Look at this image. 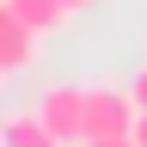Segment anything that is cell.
Returning <instances> with one entry per match:
<instances>
[{
    "label": "cell",
    "mask_w": 147,
    "mask_h": 147,
    "mask_svg": "<svg viewBox=\"0 0 147 147\" xmlns=\"http://www.w3.org/2000/svg\"><path fill=\"white\" fill-rule=\"evenodd\" d=\"M141 104L129 86H86V141H110V135H135Z\"/></svg>",
    "instance_id": "obj_1"
},
{
    "label": "cell",
    "mask_w": 147,
    "mask_h": 147,
    "mask_svg": "<svg viewBox=\"0 0 147 147\" xmlns=\"http://www.w3.org/2000/svg\"><path fill=\"white\" fill-rule=\"evenodd\" d=\"M37 117H43L61 141H86V86H67V80L43 86V98H37Z\"/></svg>",
    "instance_id": "obj_2"
},
{
    "label": "cell",
    "mask_w": 147,
    "mask_h": 147,
    "mask_svg": "<svg viewBox=\"0 0 147 147\" xmlns=\"http://www.w3.org/2000/svg\"><path fill=\"white\" fill-rule=\"evenodd\" d=\"M31 43H37V31H31L18 12H6V6H0V74L31 67Z\"/></svg>",
    "instance_id": "obj_3"
},
{
    "label": "cell",
    "mask_w": 147,
    "mask_h": 147,
    "mask_svg": "<svg viewBox=\"0 0 147 147\" xmlns=\"http://www.w3.org/2000/svg\"><path fill=\"white\" fill-rule=\"evenodd\" d=\"M0 141H6V147H67L43 117H37V110H12L6 129H0Z\"/></svg>",
    "instance_id": "obj_4"
},
{
    "label": "cell",
    "mask_w": 147,
    "mask_h": 147,
    "mask_svg": "<svg viewBox=\"0 0 147 147\" xmlns=\"http://www.w3.org/2000/svg\"><path fill=\"white\" fill-rule=\"evenodd\" d=\"M0 6H6V12H18V18H25V25L37 31V37H49V31H61L67 25V6H61V0H0Z\"/></svg>",
    "instance_id": "obj_5"
},
{
    "label": "cell",
    "mask_w": 147,
    "mask_h": 147,
    "mask_svg": "<svg viewBox=\"0 0 147 147\" xmlns=\"http://www.w3.org/2000/svg\"><path fill=\"white\" fill-rule=\"evenodd\" d=\"M129 92H135V104H141V110H147V67H141V74H135V80H129Z\"/></svg>",
    "instance_id": "obj_6"
},
{
    "label": "cell",
    "mask_w": 147,
    "mask_h": 147,
    "mask_svg": "<svg viewBox=\"0 0 147 147\" xmlns=\"http://www.w3.org/2000/svg\"><path fill=\"white\" fill-rule=\"evenodd\" d=\"M86 147H141L135 135H110V141H86Z\"/></svg>",
    "instance_id": "obj_7"
},
{
    "label": "cell",
    "mask_w": 147,
    "mask_h": 147,
    "mask_svg": "<svg viewBox=\"0 0 147 147\" xmlns=\"http://www.w3.org/2000/svg\"><path fill=\"white\" fill-rule=\"evenodd\" d=\"M61 6H67V12H86V6H98V0H61Z\"/></svg>",
    "instance_id": "obj_8"
},
{
    "label": "cell",
    "mask_w": 147,
    "mask_h": 147,
    "mask_svg": "<svg viewBox=\"0 0 147 147\" xmlns=\"http://www.w3.org/2000/svg\"><path fill=\"white\" fill-rule=\"evenodd\" d=\"M135 141H141V147H147V110H141V123H135Z\"/></svg>",
    "instance_id": "obj_9"
}]
</instances>
